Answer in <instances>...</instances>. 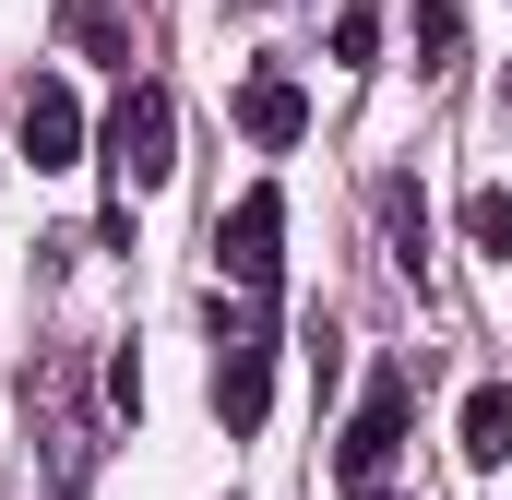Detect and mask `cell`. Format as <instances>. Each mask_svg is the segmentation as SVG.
I'll use <instances>...</instances> for the list:
<instances>
[{
    "mask_svg": "<svg viewBox=\"0 0 512 500\" xmlns=\"http://www.w3.org/2000/svg\"><path fill=\"white\" fill-rule=\"evenodd\" d=\"M60 48H84V60H120V72H131V24L108 12V0H60Z\"/></svg>",
    "mask_w": 512,
    "mask_h": 500,
    "instance_id": "cell-8",
    "label": "cell"
},
{
    "mask_svg": "<svg viewBox=\"0 0 512 500\" xmlns=\"http://www.w3.org/2000/svg\"><path fill=\"white\" fill-rule=\"evenodd\" d=\"M465 239L512 262V191H465Z\"/></svg>",
    "mask_w": 512,
    "mask_h": 500,
    "instance_id": "cell-11",
    "label": "cell"
},
{
    "mask_svg": "<svg viewBox=\"0 0 512 500\" xmlns=\"http://www.w3.org/2000/svg\"><path fill=\"white\" fill-rule=\"evenodd\" d=\"M12 143H24V167H36V179L84 167V96H72L60 72H36V84H24V108H12Z\"/></svg>",
    "mask_w": 512,
    "mask_h": 500,
    "instance_id": "cell-5",
    "label": "cell"
},
{
    "mask_svg": "<svg viewBox=\"0 0 512 500\" xmlns=\"http://www.w3.org/2000/svg\"><path fill=\"white\" fill-rule=\"evenodd\" d=\"M465 465H512V381L465 393Z\"/></svg>",
    "mask_w": 512,
    "mask_h": 500,
    "instance_id": "cell-7",
    "label": "cell"
},
{
    "mask_svg": "<svg viewBox=\"0 0 512 500\" xmlns=\"http://www.w3.org/2000/svg\"><path fill=\"white\" fill-rule=\"evenodd\" d=\"M417 48H429V72H453L465 60V0H417Z\"/></svg>",
    "mask_w": 512,
    "mask_h": 500,
    "instance_id": "cell-9",
    "label": "cell"
},
{
    "mask_svg": "<svg viewBox=\"0 0 512 500\" xmlns=\"http://www.w3.org/2000/svg\"><path fill=\"white\" fill-rule=\"evenodd\" d=\"M405 417H417V381H405V370H370L358 417H346V453H334V489H346V500H393V453H405Z\"/></svg>",
    "mask_w": 512,
    "mask_h": 500,
    "instance_id": "cell-1",
    "label": "cell"
},
{
    "mask_svg": "<svg viewBox=\"0 0 512 500\" xmlns=\"http://www.w3.org/2000/svg\"><path fill=\"white\" fill-rule=\"evenodd\" d=\"M215 262H227V286H239V298H274V274H286V191H274V179L227 203V227H215Z\"/></svg>",
    "mask_w": 512,
    "mask_h": 500,
    "instance_id": "cell-3",
    "label": "cell"
},
{
    "mask_svg": "<svg viewBox=\"0 0 512 500\" xmlns=\"http://www.w3.org/2000/svg\"><path fill=\"white\" fill-rule=\"evenodd\" d=\"M239 131H251L262 155H286V143L310 131V96H298L286 72H251V84H239Z\"/></svg>",
    "mask_w": 512,
    "mask_h": 500,
    "instance_id": "cell-6",
    "label": "cell"
},
{
    "mask_svg": "<svg viewBox=\"0 0 512 500\" xmlns=\"http://www.w3.org/2000/svg\"><path fill=\"white\" fill-rule=\"evenodd\" d=\"M262 405H274V334H262L251 310L239 322L215 310V417H227V441H251Z\"/></svg>",
    "mask_w": 512,
    "mask_h": 500,
    "instance_id": "cell-2",
    "label": "cell"
},
{
    "mask_svg": "<svg viewBox=\"0 0 512 500\" xmlns=\"http://www.w3.org/2000/svg\"><path fill=\"white\" fill-rule=\"evenodd\" d=\"M370 48H382V0H346V12H334V60L370 72Z\"/></svg>",
    "mask_w": 512,
    "mask_h": 500,
    "instance_id": "cell-10",
    "label": "cell"
},
{
    "mask_svg": "<svg viewBox=\"0 0 512 500\" xmlns=\"http://www.w3.org/2000/svg\"><path fill=\"white\" fill-rule=\"evenodd\" d=\"M108 167H120L131 191H155V179L179 167V96H167L155 72L131 84V96H120V120H108Z\"/></svg>",
    "mask_w": 512,
    "mask_h": 500,
    "instance_id": "cell-4",
    "label": "cell"
}]
</instances>
